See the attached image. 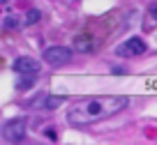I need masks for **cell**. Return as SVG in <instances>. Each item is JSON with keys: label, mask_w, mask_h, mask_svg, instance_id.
<instances>
[{"label": "cell", "mask_w": 157, "mask_h": 145, "mask_svg": "<svg viewBox=\"0 0 157 145\" xmlns=\"http://www.w3.org/2000/svg\"><path fill=\"white\" fill-rule=\"evenodd\" d=\"M129 106V97L123 95H102V97H86L76 99L67 111V122L72 127H88L93 122L106 120L111 115H118L120 111Z\"/></svg>", "instance_id": "obj_1"}, {"label": "cell", "mask_w": 157, "mask_h": 145, "mask_svg": "<svg viewBox=\"0 0 157 145\" xmlns=\"http://www.w3.org/2000/svg\"><path fill=\"white\" fill-rule=\"evenodd\" d=\"M25 136V120L23 117H14V120H7L2 125V140L7 143H19Z\"/></svg>", "instance_id": "obj_2"}, {"label": "cell", "mask_w": 157, "mask_h": 145, "mask_svg": "<svg viewBox=\"0 0 157 145\" xmlns=\"http://www.w3.org/2000/svg\"><path fill=\"white\" fill-rule=\"evenodd\" d=\"M116 53L120 58H132V55H141L146 53V42L141 37H129L127 42H123L120 46L116 48Z\"/></svg>", "instance_id": "obj_3"}, {"label": "cell", "mask_w": 157, "mask_h": 145, "mask_svg": "<svg viewBox=\"0 0 157 145\" xmlns=\"http://www.w3.org/2000/svg\"><path fill=\"white\" fill-rule=\"evenodd\" d=\"M44 60L53 67H60V65H67L72 60V51L65 46H49L44 51Z\"/></svg>", "instance_id": "obj_4"}, {"label": "cell", "mask_w": 157, "mask_h": 145, "mask_svg": "<svg viewBox=\"0 0 157 145\" xmlns=\"http://www.w3.org/2000/svg\"><path fill=\"white\" fill-rule=\"evenodd\" d=\"M12 67H14V72H19V74H39L42 62L35 60V58H16Z\"/></svg>", "instance_id": "obj_5"}, {"label": "cell", "mask_w": 157, "mask_h": 145, "mask_svg": "<svg viewBox=\"0 0 157 145\" xmlns=\"http://www.w3.org/2000/svg\"><path fill=\"white\" fill-rule=\"evenodd\" d=\"M74 51H81V53H90V51H93V42H90L88 37H83V35H81V37L74 39Z\"/></svg>", "instance_id": "obj_6"}, {"label": "cell", "mask_w": 157, "mask_h": 145, "mask_svg": "<svg viewBox=\"0 0 157 145\" xmlns=\"http://www.w3.org/2000/svg\"><path fill=\"white\" fill-rule=\"evenodd\" d=\"M35 76H37V74H23V81L19 83V90H28V87L35 83Z\"/></svg>", "instance_id": "obj_7"}, {"label": "cell", "mask_w": 157, "mask_h": 145, "mask_svg": "<svg viewBox=\"0 0 157 145\" xmlns=\"http://www.w3.org/2000/svg\"><path fill=\"white\" fill-rule=\"evenodd\" d=\"M63 102H65V97H46L44 106H46V108H58Z\"/></svg>", "instance_id": "obj_8"}, {"label": "cell", "mask_w": 157, "mask_h": 145, "mask_svg": "<svg viewBox=\"0 0 157 145\" xmlns=\"http://www.w3.org/2000/svg\"><path fill=\"white\" fill-rule=\"evenodd\" d=\"M39 19H42V14H39L37 9H30L28 14H25V23H30V25H33V23H37Z\"/></svg>", "instance_id": "obj_9"}, {"label": "cell", "mask_w": 157, "mask_h": 145, "mask_svg": "<svg viewBox=\"0 0 157 145\" xmlns=\"http://www.w3.org/2000/svg\"><path fill=\"white\" fill-rule=\"evenodd\" d=\"M19 19H14V16H7V19H5V28L7 30H14V28H19Z\"/></svg>", "instance_id": "obj_10"}, {"label": "cell", "mask_w": 157, "mask_h": 145, "mask_svg": "<svg viewBox=\"0 0 157 145\" xmlns=\"http://www.w3.org/2000/svg\"><path fill=\"white\" fill-rule=\"evenodd\" d=\"M46 136H49L51 140H58V131L56 129H46Z\"/></svg>", "instance_id": "obj_11"}, {"label": "cell", "mask_w": 157, "mask_h": 145, "mask_svg": "<svg viewBox=\"0 0 157 145\" xmlns=\"http://www.w3.org/2000/svg\"><path fill=\"white\" fill-rule=\"evenodd\" d=\"M150 16H152V19H157V5L150 7Z\"/></svg>", "instance_id": "obj_12"}]
</instances>
